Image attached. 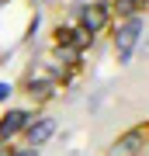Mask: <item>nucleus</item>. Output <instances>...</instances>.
<instances>
[{
	"mask_svg": "<svg viewBox=\"0 0 149 156\" xmlns=\"http://www.w3.org/2000/svg\"><path fill=\"white\" fill-rule=\"evenodd\" d=\"M142 31H146V21L142 14H132L125 17V21H115V35H111V49H115V59L118 66H128L139 49V42H142Z\"/></svg>",
	"mask_w": 149,
	"mask_h": 156,
	"instance_id": "1",
	"label": "nucleus"
},
{
	"mask_svg": "<svg viewBox=\"0 0 149 156\" xmlns=\"http://www.w3.org/2000/svg\"><path fill=\"white\" fill-rule=\"evenodd\" d=\"M76 17H80V28L94 38L111 24V7H108V0H90V4H80Z\"/></svg>",
	"mask_w": 149,
	"mask_h": 156,
	"instance_id": "2",
	"label": "nucleus"
},
{
	"mask_svg": "<svg viewBox=\"0 0 149 156\" xmlns=\"http://www.w3.org/2000/svg\"><path fill=\"white\" fill-rule=\"evenodd\" d=\"M146 142H149V128L146 125H132L128 132H122L115 142H111L108 156H139L146 149Z\"/></svg>",
	"mask_w": 149,
	"mask_h": 156,
	"instance_id": "3",
	"label": "nucleus"
},
{
	"mask_svg": "<svg viewBox=\"0 0 149 156\" xmlns=\"http://www.w3.org/2000/svg\"><path fill=\"white\" fill-rule=\"evenodd\" d=\"M24 146H31V149H42L45 142L55 135V118L52 115H31V122L24 125Z\"/></svg>",
	"mask_w": 149,
	"mask_h": 156,
	"instance_id": "4",
	"label": "nucleus"
},
{
	"mask_svg": "<svg viewBox=\"0 0 149 156\" xmlns=\"http://www.w3.org/2000/svg\"><path fill=\"white\" fill-rule=\"evenodd\" d=\"M28 122H31V111H28V108H11V111H4L0 115V142H11L14 135H21Z\"/></svg>",
	"mask_w": 149,
	"mask_h": 156,
	"instance_id": "5",
	"label": "nucleus"
},
{
	"mask_svg": "<svg viewBox=\"0 0 149 156\" xmlns=\"http://www.w3.org/2000/svg\"><path fill=\"white\" fill-rule=\"evenodd\" d=\"M24 90H28V97H35V101H49L55 90H59V80H55L52 73H31V76L24 80Z\"/></svg>",
	"mask_w": 149,
	"mask_h": 156,
	"instance_id": "6",
	"label": "nucleus"
},
{
	"mask_svg": "<svg viewBox=\"0 0 149 156\" xmlns=\"http://www.w3.org/2000/svg\"><path fill=\"white\" fill-rule=\"evenodd\" d=\"M90 42H94V38H90V35L83 31L80 24H59V28H55V45H66V49L83 52Z\"/></svg>",
	"mask_w": 149,
	"mask_h": 156,
	"instance_id": "7",
	"label": "nucleus"
},
{
	"mask_svg": "<svg viewBox=\"0 0 149 156\" xmlns=\"http://www.w3.org/2000/svg\"><path fill=\"white\" fill-rule=\"evenodd\" d=\"M108 7H111V17H115V21H125V17L139 14L135 0H108Z\"/></svg>",
	"mask_w": 149,
	"mask_h": 156,
	"instance_id": "8",
	"label": "nucleus"
},
{
	"mask_svg": "<svg viewBox=\"0 0 149 156\" xmlns=\"http://www.w3.org/2000/svg\"><path fill=\"white\" fill-rule=\"evenodd\" d=\"M11 94H14V83L0 80V104H4V101H11Z\"/></svg>",
	"mask_w": 149,
	"mask_h": 156,
	"instance_id": "9",
	"label": "nucleus"
},
{
	"mask_svg": "<svg viewBox=\"0 0 149 156\" xmlns=\"http://www.w3.org/2000/svg\"><path fill=\"white\" fill-rule=\"evenodd\" d=\"M11 156H38V149H31V146H21V149H11Z\"/></svg>",
	"mask_w": 149,
	"mask_h": 156,
	"instance_id": "10",
	"label": "nucleus"
},
{
	"mask_svg": "<svg viewBox=\"0 0 149 156\" xmlns=\"http://www.w3.org/2000/svg\"><path fill=\"white\" fill-rule=\"evenodd\" d=\"M135 7H139V11H142V7H149V0H135Z\"/></svg>",
	"mask_w": 149,
	"mask_h": 156,
	"instance_id": "11",
	"label": "nucleus"
},
{
	"mask_svg": "<svg viewBox=\"0 0 149 156\" xmlns=\"http://www.w3.org/2000/svg\"><path fill=\"white\" fill-rule=\"evenodd\" d=\"M0 146H4V142H0Z\"/></svg>",
	"mask_w": 149,
	"mask_h": 156,
	"instance_id": "12",
	"label": "nucleus"
}]
</instances>
